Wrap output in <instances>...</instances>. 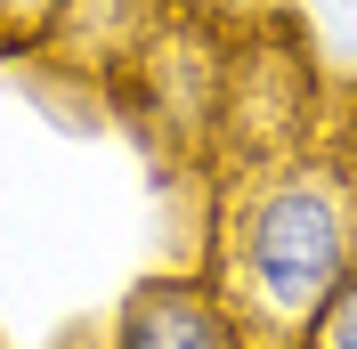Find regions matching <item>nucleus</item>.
<instances>
[{"label":"nucleus","instance_id":"obj_1","mask_svg":"<svg viewBox=\"0 0 357 349\" xmlns=\"http://www.w3.org/2000/svg\"><path fill=\"white\" fill-rule=\"evenodd\" d=\"M349 268H357V154L341 131L309 154L220 179L203 276L220 284L252 349H301V333L317 325V309L341 292Z\"/></svg>","mask_w":357,"mask_h":349},{"label":"nucleus","instance_id":"obj_2","mask_svg":"<svg viewBox=\"0 0 357 349\" xmlns=\"http://www.w3.org/2000/svg\"><path fill=\"white\" fill-rule=\"evenodd\" d=\"M325 89L317 66L292 33H260L244 24L227 41V82H220V122H211V179L260 171V163H284V154L325 147Z\"/></svg>","mask_w":357,"mask_h":349},{"label":"nucleus","instance_id":"obj_3","mask_svg":"<svg viewBox=\"0 0 357 349\" xmlns=\"http://www.w3.org/2000/svg\"><path fill=\"white\" fill-rule=\"evenodd\" d=\"M227 41H236V24H220L211 8H178L162 24L146 57L122 73V106L162 154H187V163H211V122H220V82H227Z\"/></svg>","mask_w":357,"mask_h":349},{"label":"nucleus","instance_id":"obj_4","mask_svg":"<svg viewBox=\"0 0 357 349\" xmlns=\"http://www.w3.org/2000/svg\"><path fill=\"white\" fill-rule=\"evenodd\" d=\"M98 349H252V333L236 325V309L203 268H155L122 292Z\"/></svg>","mask_w":357,"mask_h":349},{"label":"nucleus","instance_id":"obj_5","mask_svg":"<svg viewBox=\"0 0 357 349\" xmlns=\"http://www.w3.org/2000/svg\"><path fill=\"white\" fill-rule=\"evenodd\" d=\"M178 8H187V0H66L57 24H49V41L33 49V57L57 66V73H73V82H98L114 98L122 73L146 57V41H155Z\"/></svg>","mask_w":357,"mask_h":349},{"label":"nucleus","instance_id":"obj_6","mask_svg":"<svg viewBox=\"0 0 357 349\" xmlns=\"http://www.w3.org/2000/svg\"><path fill=\"white\" fill-rule=\"evenodd\" d=\"M66 0H0V57H33Z\"/></svg>","mask_w":357,"mask_h":349},{"label":"nucleus","instance_id":"obj_7","mask_svg":"<svg viewBox=\"0 0 357 349\" xmlns=\"http://www.w3.org/2000/svg\"><path fill=\"white\" fill-rule=\"evenodd\" d=\"M301 349H357V268L341 276V292L317 309V325L301 333Z\"/></svg>","mask_w":357,"mask_h":349},{"label":"nucleus","instance_id":"obj_8","mask_svg":"<svg viewBox=\"0 0 357 349\" xmlns=\"http://www.w3.org/2000/svg\"><path fill=\"white\" fill-rule=\"evenodd\" d=\"M341 138H349V154H357V122H349V131H341Z\"/></svg>","mask_w":357,"mask_h":349},{"label":"nucleus","instance_id":"obj_9","mask_svg":"<svg viewBox=\"0 0 357 349\" xmlns=\"http://www.w3.org/2000/svg\"><path fill=\"white\" fill-rule=\"evenodd\" d=\"M0 349H8V341H0Z\"/></svg>","mask_w":357,"mask_h":349}]
</instances>
